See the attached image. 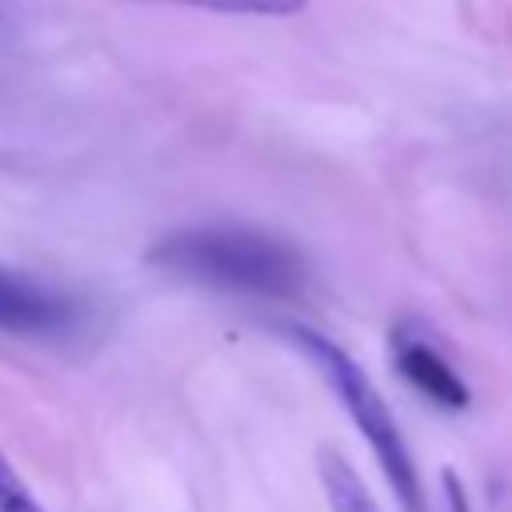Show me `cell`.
<instances>
[{
    "label": "cell",
    "mask_w": 512,
    "mask_h": 512,
    "mask_svg": "<svg viewBox=\"0 0 512 512\" xmlns=\"http://www.w3.org/2000/svg\"><path fill=\"white\" fill-rule=\"evenodd\" d=\"M148 264L192 284L272 300L296 296L308 280L304 256L292 244L240 224H196L168 232L148 248Z\"/></svg>",
    "instance_id": "obj_1"
},
{
    "label": "cell",
    "mask_w": 512,
    "mask_h": 512,
    "mask_svg": "<svg viewBox=\"0 0 512 512\" xmlns=\"http://www.w3.org/2000/svg\"><path fill=\"white\" fill-rule=\"evenodd\" d=\"M284 336L324 372V380L332 384L340 408L348 412V420L360 428L364 444L372 448V456L380 460L396 500L404 512H424V492H420V476H416V464H412V452L384 404V396L376 392V384L368 380V372L336 344L328 340L324 332L316 328H304V324H284Z\"/></svg>",
    "instance_id": "obj_2"
},
{
    "label": "cell",
    "mask_w": 512,
    "mask_h": 512,
    "mask_svg": "<svg viewBox=\"0 0 512 512\" xmlns=\"http://www.w3.org/2000/svg\"><path fill=\"white\" fill-rule=\"evenodd\" d=\"M84 320V308L76 296L32 280L28 272L0 268V332L8 336H68Z\"/></svg>",
    "instance_id": "obj_3"
},
{
    "label": "cell",
    "mask_w": 512,
    "mask_h": 512,
    "mask_svg": "<svg viewBox=\"0 0 512 512\" xmlns=\"http://www.w3.org/2000/svg\"><path fill=\"white\" fill-rule=\"evenodd\" d=\"M392 360H396V372L416 392H424L432 404H440V408H468V400H472L468 384L456 376V368L420 332L396 328L392 332Z\"/></svg>",
    "instance_id": "obj_4"
},
{
    "label": "cell",
    "mask_w": 512,
    "mask_h": 512,
    "mask_svg": "<svg viewBox=\"0 0 512 512\" xmlns=\"http://www.w3.org/2000/svg\"><path fill=\"white\" fill-rule=\"evenodd\" d=\"M316 472H320V488H324L332 512H380L368 484L360 480V472L340 452H320Z\"/></svg>",
    "instance_id": "obj_5"
},
{
    "label": "cell",
    "mask_w": 512,
    "mask_h": 512,
    "mask_svg": "<svg viewBox=\"0 0 512 512\" xmlns=\"http://www.w3.org/2000/svg\"><path fill=\"white\" fill-rule=\"evenodd\" d=\"M208 12H232V16H296L308 0H176Z\"/></svg>",
    "instance_id": "obj_6"
},
{
    "label": "cell",
    "mask_w": 512,
    "mask_h": 512,
    "mask_svg": "<svg viewBox=\"0 0 512 512\" xmlns=\"http://www.w3.org/2000/svg\"><path fill=\"white\" fill-rule=\"evenodd\" d=\"M0 512H44L40 500L32 496V488L20 480V472L8 464L4 452H0Z\"/></svg>",
    "instance_id": "obj_7"
}]
</instances>
